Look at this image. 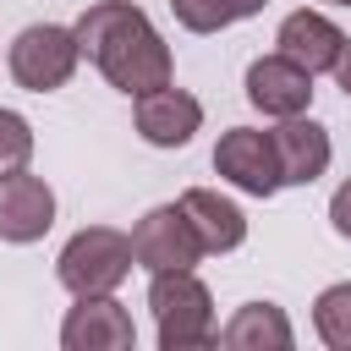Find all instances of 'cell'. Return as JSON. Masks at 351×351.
<instances>
[{"instance_id":"obj_15","label":"cell","mask_w":351,"mask_h":351,"mask_svg":"<svg viewBox=\"0 0 351 351\" xmlns=\"http://www.w3.org/2000/svg\"><path fill=\"white\" fill-rule=\"evenodd\" d=\"M313 324H318L324 346L351 351V280H340V285L318 291V302H313Z\"/></svg>"},{"instance_id":"obj_14","label":"cell","mask_w":351,"mask_h":351,"mask_svg":"<svg viewBox=\"0 0 351 351\" xmlns=\"http://www.w3.org/2000/svg\"><path fill=\"white\" fill-rule=\"evenodd\" d=\"M225 351H291V324L274 302H247L225 329H219Z\"/></svg>"},{"instance_id":"obj_13","label":"cell","mask_w":351,"mask_h":351,"mask_svg":"<svg viewBox=\"0 0 351 351\" xmlns=\"http://www.w3.org/2000/svg\"><path fill=\"white\" fill-rule=\"evenodd\" d=\"M181 214L192 219V230H197L203 252H236V247L247 241V214H241L230 197L208 192V186L181 192Z\"/></svg>"},{"instance_id":"obj_20","label":"cell","mask_w":351,"mask_h":351,"mask_svg":"<svg viewBox=\"0 0 351 351\" xmlns=\"http://www.w3.org/2000/svg\"><path fill=\"white\" fill-rule=\"evenodd\" d=\"M263 5H269V0H236V16H258Z\"/></svg>"},{"instance_id":"obj_8","label":"cell","mask_w":351,"mask_h":351,"mask_svg":"<svg viewBox=\"0 0 351 351\" xmlns=\"http://www.w3.org/2000/svg\"><path fill=\"white\" fill-rule=\"evenodd\" d=\"M49 225H55V192H49L38 176H27V170L0 176V241L27 247V241H38Z\"/></svg>"},{"instance_id":"obj_9","label":"cell","mask_w":351,"mask_h":351,"mask_svg":"<svg viewBox=\"0 0 351 351\" xmlns=\"http://www.w3.org/2000/svg\"><path fill=\"white\" fill-rule=\"evenodd\" d=\"M247 99L263 115H280V121L285 115H302L313 104V71H302L296 60H285L274 49V55H263V60L247 66Z\"/></svg>"},{"instance_id":"obj_11","label":"cell","mask_w":351,"mask_h":351,"mask_svg":"<svg viewBox=\"0 0 351 351\" xmlns=\"http://www.w3.org/2000/svg\"><path fill=\"white\" fill-rule=\"evenodd\" d=\"M203 126V104L192 99V93H181V88H148V93H137V132H143V143H154V148H181V143H192V132Z\"/></svg>"},{"instance_id":"obj_7","label":"cell","mask_w":351,"mask_h":351,"mask_svg":"<svg viewBox=\"0 0 351 351\" xmlns=\"http://www.w3.org/2000/svg\"><path fill=\"white\" fill-rule=\"evenodd\" d=\"M137 340L132 313L115 296H77V307L60 324V346L66 351H126Z\"/></svg>"},{"instance_id":"obj_16","label":"cell","mask_w":351,"mask_h":351,"mask_svg":"<svg viewBox=\"0 0 351 351\" xmlns=\"http://www.w3.org/2000/svg\"><path fill=\"white\" fill-rule=\"evenodd\" d=\"M170 11L186 33H219L236 22V0H170Z\"/></svg>"},{"instance_id":"obj_1","label":"cell","mask_w":351,"mask_h":351,"mask_svg":"<svg viewBox=\"0 0 351 351\" xmlns=\"http://www.w3.org/2000/svg\"><path fill=\"white\" fill-rule=\"evenodd\" d=\"M77 49L110 77V88L121 93H148L170 82V44L154 33V22L132 5V0H99L77 16Z\"/></svg>"},{"instance_id":"obj_21","label":"cell","mask_w":351,"mask_h":351,"mask_svg":"<svg viewBox=\"0 0 351 351\" xmlns=\"http://www.w3.org/2000/svg\"><path fill=\"white\" fill-rule=\"evenodd\" d=\"M329 5H351V0H329Z\"/></svg>"},{"instance_id":"obj_12","label":"cell","mask_w":351,"mask_h":351,"mask_svg":"<svg viewBox=\"0 0 351 351\" xmlns=\"http://www.w3.org/2000/svg\"><path fill=\"white\" fill-rule=\"evenodd\" d=\"M340 38H346V33H340L329 16H318V11H291V16L280 22V33H274L280 55H285V60H296L302 71H313V77L335 66Z\"/></svg>"},{"instance_id":"obj_3","label":"cell","mask_w":351,"mask_h":351,"mask_svg":"<svg viewBox=\"0 0 351 351\" xmlns=\"http://www.w3.org/2000/svg\"><path fill=\"white\" fill-rule=\"evenodd\" d=\"M132 263H137L132 258V236H121L110 225H88L60 247L55 274H60V285L71 296H110L132 274Z\"/></svg>"},{"instance_id":"obj_6","label":"cell","mask_w":351,"mask_h":351,"mask_svg":"<svg viewBox=\"0 0 351 351\" xmlns=\"http://www.w3.org/2000/svg\"><path fill=\"white\" fill-rule=\"evenodd\" d=\"M214 170L252 192V197H274L280 192V165H274V143L269 132H252V126H230L219 143H214Z\"/></svg>"},{"instance_id":"obj_10","label":"cell","mask_w":351,"mask_h":351,"mask_svg":"<svg viewBox=\"0 0 351 351\" xmlns=\"http://www.w3.org/2000/svg\"><path fill=\"white\" fill-rule=\"evenodd\" d=\"M274 165H280V186H313L324 170H329V132L318 121H302V115H285L274 132Z\"/></svg>"},{"instance_id":"obj_2","label":"cell","mask_w":351,"mask_h":351,"mask_svg":"<svg viewBox=\"0 0 351 351\" xmlns=\"http://www.w3.org/2000/svg\"><path fill=\"white\" fill-rule=\"evenodd\" d=\"M148 307L165 351H192L214 340V296L192 269H159L148 285Z\"/></svg>"},{"instance_id":"obj_17","label":"cell","mask_w":351,"mask_h":351,"mask_svg":"<svg viewBox=\"0 0 351 351\" xmlns=\"http://www.w3.org/2000/svg\"><path fill=\"white\" fill-rule=\"evenodd\" d=\"M27 159H33V126L16 110H0V176L27 170Z\"/></svg>"},{"instance_id":"obj_4","label":"cell","mask_w":351,"mask_h":351,"mask_svg":"<svg viewBox=\"0 0 351 351\" xmlns=\"http://www.w3.org/2000/svg\"><path fill=\"white\" fill-rule=\"evenodd\" d=\"M77 33L60 27V22H33L11 38V77L27 88V93H49V88H66L71 71H77Z\"/></svg>"},{"instance_id":"obj_19","label":"cell","mask_w":351,"mask_h":351,"mask_svg":"<svg viewBox=\"0 0 351 351\" xmlns=\"http://www.w3.org/2000/svg\"><path fill=\"white\" fill-rule=\"evenodd\" d=\"M329 71H335V82H340V88H346V99H351V38H340V55H335V66H329Z\"/></svg>"},{"instance_id":"obj_18","label":"cell","mask_w":351,"mask_h":351,"mask_svg":"<svg viewBox=\"0 0 351 351\" xmlns=\"http://www.w3.org/2000/svg\"><path fill=\"white\" fill-rule=\"evenodd\" d=\"M329 225H335L340 236H351V181L335 186V197H329Z\"/></svg>"},{"instance_id":"obj_5","label":"cell","mask_w":351,"mask_h":351,"mask_svg":"<svg viewBox=\"0 0 351 351\" xmlns=\"http://www.w3.org/2000/svg\"><path fill=\"white\" fill-rule=\"evenodd\" d=\"M132 258L159 274V269H192L203 258V241L192 230V219L181 214V203H165V208H148L132 230Z\"/></svg>"}]
</instances>
